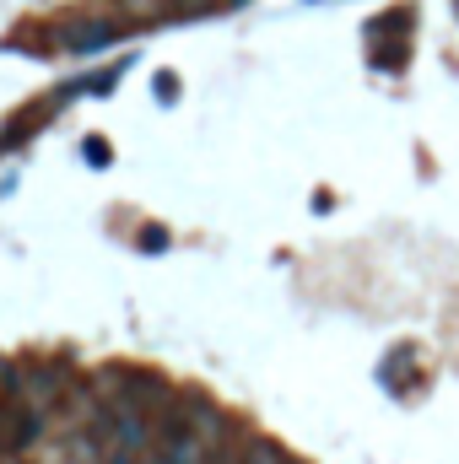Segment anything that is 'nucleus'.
<instances>
[{
    "instance_id": "f257e3e1",
    "label": "nucleus",
    "mask_w": 459,
    "mask_h": 464,
    "mask_svg": "<svg viewBox=\"0 0 459 464\" xmlns=\"http://www.w3.org/2000/svg\"><path fill=\"white\" fill-rule=\"evenodd\" d=\"M11 389L22 394V405H33L38 416H49L54 405H65V394H71L76 383H71V367H65V362H44V367H27L22 383H11Z\"/></svg>"
},
{
    "instance_id": "f03ea898",
    "label": "nucleus",
    "mask_w": 459,
    "mask_h": 464,
    "mask_svg": "<svg viewBox=\"0 0 459 464\" xmlns=\"http://www.w3.org/2000/svg\"><path fill=\"white\" fill-rule=\"evenodd\" d=\"M217 464H292V459H287L270 438H238V443H232Z\"/></svg>"
},
{
    "instance_id": "7ed1b4c3",
    "label": "nucleus",
    "mask_w": 459,
    "mask_h": 464,
    "mask_svg": "<svg viewBox=\"0 0 459 464\" xmlns=\"http://www.w3.org/2000/svg\"><path fill=\"white\" fill-rule=\"evenodd\" d=\"M109 38H114L109 22H76V27H65V44H76V49H98V44H109Z\"/></svg>"
},
{
    "instance_id": "20e7f679",
    "label": "nucleus",
    "mask_w": 459,
    "mask_h": 464,
    "mask_svg": "<svg viewBox=\"0 0 459 464\" xmlns=\"http://www.w3.org/2000/svg\"><path fill=\"white\" fill-rule=\"evenodd\" d=\"M119 11H124L130 22H146V16H157V11H162V0H119Z\"/></svg>"
}]
</instances>
